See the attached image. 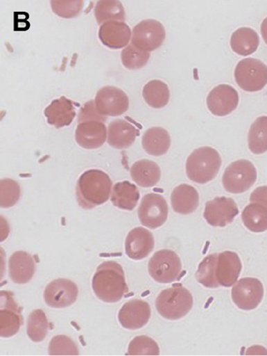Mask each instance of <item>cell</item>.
I'll return each mask as SVG.
<instances>
[{
    "instance_id": "cell-1",
    "label": "cell",
    "mask_w": 267,
    "mask_h": 356,
    "mask_svg": "<svg viewBox=\"0 0 267 356\" xmlns=\"http://www.w3.org/2000/svg\"><path fill=\"white\" fill-rule=\"evenodd\" d=\"M94 295L105 303H117L129 291L124 270L116 261H106L97 268L92 280Z\"/></svg>"
},
{
    "instance_id": "cell-16",
    "label": "cell",
    "mask_w": 267,
    "mask_h": 356,
    "mask_svg": "<svg viewBox=\"0 0 267 356\" xmlns=\"http://www.w3.org/2000/svg\"><path fill=\"white\" fill-rule=\"evenodd\" d=\"M151 316L150 306L142 300H131L122 306L118 320L123 328L139 330L148 324Z\"/></svg>"
},
{
    "instance_id": "cell-9",
    "label": "cell",
    "mask_w": 267,
    "mask_h": 356,
    "mask_svg": "<svg viewBox=\"0 0 267 356\" xmlns=\"http://www.w3.org/2000/svg\"><path fill=\"white\" fill-rule=\"evenodd\" d=\"M169 208L165 197L157 193H148L142 198L138 209L141 225L150 229H156L165 225Z\"/></svg>"
},
{
    "instance_id": "cell-30",
    "label": "cell",
    "mask_w": 267,
    "mask_h": 356,
    "mask_svg": "<svg viewBox=\"0 0 267 356\" xmlns=\"http://www.w3.org/2000/svg\"><path fill=\"white\" fill-rule=\"evenodd\" d=\"M94 16L98 24L109 22H121L126 20V11L121 2L118 0H101L94 8Z\"/></svg>"
},
{
    "instance_id": "cell-36",
    "label": "cell",
    "mask_w": 267,
    "mask_h": 356,
    "mask_svg": "<svg viewBox=\"0 0 267 356\" xmlns=\"http://www.w3.org/2000/svg\"><path fill=\"white\" fill-rule=\"evenodd\" d=\"M21 196V189L17 181L3 178L0 181V207L9 209L15 206Z\"/></svg>"
},
{
    "instance_id": "cell-29",
    "label": "cell",
    "mask_w": 267,
    "mask_h": 356,
    "mask_svg": "<svg viewBox=\"0 0 267 356\" xmlns=\"http://www.w3.org/2000/svg\"><path fill=\"white\" fill-rule=\"evenodd\" d=\"M144 100L154 109H162L170 102L171 92L166 83L153 80L147 83L143 88Z\"/></svg>"
},
{
    "instance_id": "cell-8",
    "label": "cell",
    "mask_w": 267,
    "mask_h": 356,
    "mask_svg": "<svg viewBox=\"0 0 267 356\" xmlns=\"http://www.w3.org/2000/svg\"><path fill=\"white\" fill-rule=\"evenodd\" d=\"M165 39L166 30L162 23L155 19H145L134 27L131 44L150 53L162 47Z\"/></svg>"
},
{
    "instance_id": "cell-10",
    "label": "cell",
    "mask_w": 267,
    "mask_h": 356,
    "mask_svg": "<svg viewBox=\"0 0 267 356\" xmlns=\"http://www.w3.org/2000/svg\"><path fill=\"white\" fill-rule=\"evenodd\" d=\"M94 105L102 117H119L128 111L130 101L124 90L107 86L97 92Z\"/></svg>"
},
{
    "instance_id": "cell-31",
    "label": "cell",
    "mask_w": 267,
    "mask_h": 356,
    "mask_svg": "<svg viewBox=\"0 0 267 356\" xmlns=\"http://www.w3.org/2000/svg\"><path fill=\"white\" fill-rule=\"evenodd\" d=\"M241 219L246 229L252 233L260 234L267 230V208L265 206L257 204L246 206Z\"/></svg>"
},
{
    "instance_id": "cell-4",
    "label": "cell",
    "mask_w": 267,
    "mask_h": 356,
    "mask_svg": "<svg viewBox=\"0 0 267 356\" xmlns=\"http://www.w3.org/2000/svg\"><path fill=\"white\" fill-rule=\"evenodd\" d=\"M193 307L191 293L182 284L164 289L155 301V308L163 318L178 321L187 316Z\"/></svg>"
},
{
    "instance_id": "cell-6",
    "label": "cell",
    "mask_w": 267,
    "mask_h": 356,
    "mask_svg": "<svg viewBox=\"0 0 267 356\" xmlns=\"http://www.w3.org/2000/svg\"><path fill=\"white\" fill-rule=\"evenodd\" d=\"M257 179V168L252 161L241 159L233 161L225 170L223 184L228 193L240 194L248 191Z\"/></svg>"
},
{
    "instance_id": "cell-13",
    "label": "cell",
    "mask_w": 267,
    "mask_h": 356,
    "mask_svg": "<svg viewBox=\"0 0 267 356\" xmlns=\"http://www.w3.org/2000/svg\"><path fill=\"white\" fill-rule=\"evenodd\" d=\"M78 295L79 289L76 283L67 279H58L45 288L44 299L49 307L63 309L75 304Z\"/></svg>"
},
{
    "instance_id": "cell-21",
    "label": "cell",
    "mask_w": 267,
    "mask_h": 356,
    "mask_svg": "<svg viewBox=\"0 0 267 356\" xmlns=\"http://www.w3.org/2000/svg\"><path fill=\"white\" fill-rule=\"evenodd\" d=\"M44 114L49 125L60 129L71 125L76 118V109L72 101L62 97L53 101L44 109Z\"/></svg>"
},
{
    "instance_id": "cell-11",
    "label": "cell",
    "mask_w": 267,
    "mask_h": 356,
    "mask_svg": "<svg viewBox=\"0 0 267 356\" xmlns=\"http://www.w3.org/2000/svg\"><path fill=\"white\" fill-rule=\"evenodd\" d=\"M264 297V287L260 280L255 278H244L234 285L232 298L238 308L242 310L257 309Z\"/></svg>"
},
{
    "instance_id": "cell-3",
    "label": "cell",
    "mask_w": 267,
    "mask_h": 356,
    "mask_svg": "<svg viewBox=\"0 0 267 356\" xmlns=\"http://www.w3.org/2000/svg\"><path fill=\"white\" fill-rule=\"evenodd\" d=\"M221 163L223 160L216 149L209 147L196 149L188 156L186 164L187 175L189 179L196 184H208L218 174Z\"/></svg>"
},
{
    "instance_id": "cell-14",
    "label": "cell",
    "mask_w": 267,
    "mask_h": 356,
    "mask_svg": "<svg viewBox=\"0 0 267 356\" xmlns=\"http://www.w3.org/2000/svg\"><path fill=\"white\" fill-rule=\"evenodd\" d=\"M238 214L239 209L232 198L217 197L205 204L204 218L212 227H223L232 223Z\"/></svg>"
},
{
    "instance_id": "cell-20",
    "label": "cell",
    "mask_w": 267,
    "mask_h": 356,
    "mask_svg": "<svg viewBox=\"0 0 267 356\" xmlns=\"http://www.w3.org/2000/svg\"><path fill=\"white\" fill-rule=\"evenodd\" d=\"M98 39L110 49H119L128 47L131 31L128 24L121 22L103 24L98 30Z\"/></svg>"
},
{
    "instance_id": "cell-27",
    "label": "cell",
    "mask_w": 267,
    "mask_h": 356,
    "mask_svg": "<svg viewBox=\"0 0 267 356\" xmlns=\"http://www.w3.org/2000/svg\"><path fill=\"white\" fill-rule=\"evenodd\" d=\"M230 43L232 51L237 55L248 56L257 51L260 38L253 29L241 27L233 33Z\"/></svg>"
},
{
    "instance_id": "cell-37",
    "label": "cell",
    "mask_w": 267,
    "mask_h": 356,
    "mask_svg": "<svg viewBox=\"0 0 267 356\" xmlns=\"http://www.w3.org/2000/svg\"><path fill=\"white\" fill-rule=\"evenodd\" d=\"M126 355H159L160 348L153 339L146 335H139L130 341Z\"/></svg>"
},
{
    "instance_id": "cell-38",
    "label": "cell",
    "mask_w": 267,
    "mask_h": 356,
    "mask_svg": "<svg viewBox=\"0 0 267 356\" xmlns=\"http://www.w3.org/2000/svg\"><path fill=\"white\" fill-rule=\"evenodd\" d=\"M49 355H79V349L67 335H56L49 346Z\"/></svg>"
},
{
    "instance_id": "cell-33",
    "label": "cell",
    "mask_w": 267,
    "mask_h": 356,
    "mask_svg": "<svg viewBox=\"0 0 267 356\" xmlns=\"http://www.w3.org/2000/svg\"><path fill=\"white\" fill-rule=\"evenodd\" d=\"M218 254H209L199 264L196 271V278L200 284L208 289H217L220 287L216 279V264Z\"/></svg>"
},
{
    "instance_id": "cell-22",
    "label": "cell",
    "mask_w": 267,
    "mask_h": 356,
    "mask_svg": "<svg viewBox=\"0 0 267 356\" xmlns=\"http://www.w3.org/2000/svg\"><path fill=\"white\" fill-rule=\"evenodd\" d=\"M35 273V261L27 252L17 251L9 260V274L15 284H24L30 282Z\"/></svg>"
},
{
    "instance_id": "cell-23",
    "label": "cell",
    "mask_w": 267,
    "mask_h": 356,
    "mask_svg": "<svg viewBox=\"0 0 267 356\" xmlns=\"http://www.w3.org/2000/svg\"><path fill=\"white\" fill-rule=\"evenodd\" d=\"M138 130L126 120L117 119L108 127V143L114 149H126L132 146L137 139Z\"/></svg>"
},
{
    "instance_id": "cell-18",
    "label": "cell",
    "mask_w": 267,
    "mask_h": 356,
    "mask_svg": "<svg viewBox=\"0 0 267 356\" xmlns=\"http://www.w3.org/2000/svg\"><path fill=\"white\" fill-rule=\"evenodd\" d=\"M106 139L107 129L105 122L89 120V121L78 123L76 140L81 147L100 148L104 145Z\"/></svg>"
},
{
    "instance_id": "cell-7",
    "label": "cell",
    "mask_w": 267,
    "mask_h": 356,
    "mask_svg": "<svg viewBox=\"0 0 267 356\" xmlns=\"http://www.w3.org/2000/svg\"><path fill=\"white\" fill-rule=\"evenodd\" d=\"M234 76L245 92H260L267 85V65L260 60L246 58L236 65Z\"/></svg>"
},
{
    "instance_id": "cell-12",
    "label": "cell",
    "mask_w": 267,
    "mask_h": 356,
    "mask_svg": "<svg viewBox=\"0 0 267 356\" xmlns=\"http://www.w3.org/2000/svg\"><path fill=\"white\" fill-rule=\"evenodd\" d=\"M23 324L21 308L16 303L13 293L1 291L0 295V335L2 338L14 337Z\"/></svg>"
},
{
    "instance_id": "cell-34",
    "label": "cell",
    "mask_w": 267,
    "mask_h": 356,
    "mask_svg": "<svg viewBox=\"0 0 267 356\" xmlns=\"http://www.w3.org/2000/svg\"><path fill=\"white\" fill-rule=\"evenodd\" d=\"M49 332V321L43 309L32 312L27 321V334L34 342L43 341Z\"/></svg>"
},
{
    "instance_id": "cell-24",
    "label": "cell",
    "mask_w": 267,
    "mask_h": 356,
    "mask_svg": "<svg viewBox=\"0 0 267 356\" xmlns=\"http://www.w3.org/2000/svg\"><path fill=\"white\" fill-rule=\"evenodd\" d=\"M171 202L176 213L187 215L196 212L200 204L199 193L191 185L182 184L172 191Z\"/></svg>"
},
{
    "instance_id": "cell-17",
    "label": "cell",
    "mask_w": 267,
    "mask_h": 356,
    "mask_svg": "<svg viewBox=\"0 0 267 356\" xmlns=\"http://www.w3.org/2000/svg\"><path fill=\"white\" fill-rule=\"evenodd\" d=\"M154 248V236L145 227H135L127 235L125 243L126 254L131 259L137 261L147 258Z\"/></svg>"
},
{
    "instance_id": "cell-35",
    "label": "cell",
    "mask_w": 267,
    "mask_h": 356,
    "mask_svg": "<svg viewBox=\"0 0 267 356\" xmlns=\"http://www.w3.org/2000/svg\"><path fill=\"white\" fill-rule=\"evenodd\" d=\"M150 54L141 51L134 47L132 44L126 47L121 52V61L126 69L135 70H139L147 65Z\"/></svg>"
},
{
    "instance_id": "cell-42",
    "label": "cell",
    "mask_w": 267,
    "mask_h": 356,
    "mask_svg": "<svg viewBox=\"0 0 267 356\" xmlns=\"http://www.w3.org/2000/svg\"><path fill=\"white\" fill-rule=\"evenodd\" d=\"M261 33L263 40H264L266 44H267V17L262 22L261 26Z\"/></svg>"
},
{
    "instance_id": "cell-25",
    "label": "cell",
    "mask_w": 267,
    "mask_h": 356,
    "mask_svg": "<svg viewBox=\"0 0 267 356\" xmlns=\"http://www.w3.org/2000/svg\"><path fill=\"white\" fill-rule=\"evenodd\" d=\"M171 145V138L162 127H151L142 136L144 150L150 156H160L166 154Z\"/></svg>"
},
{
    "instance_id": "cell-32",
    "label": "cell",
    "mask_w": 267,
    "mask_h": 356,
    "mask_svg": "<svg viewBox=\"0 0 267 356\" xmlns=\"http://www.w3.org/2000/svg\"><path fill=\"white\" fill-rule=\"evenodd\" d=\"M248 147L255 155L267 152V117L258 118L250 126L248 134Z\"/></svg>"
},
{
    "instance_id": "cell-5",
    "label": "cell",
    "mask_w": 267,
    "mask_h": 356,
    "mask_svg": "<svg viewBox=\"0 0 267 356\" xmlns=\"http://www.w3.org/2000/svg\"><path fill=\"white\" fill-rule=\"evenodd\" d=\"M151 278L160 284H171L182 276V264L175 252L162 250L155 252L148 264Z\"/></svg>"
},
{
    "instance_id": "cell-15",
    "label": "cell",
    "mask_w": 267,
    "mask_h": 356,
    "mask_svg": "<svg viewBox=\"0 0 267 356\" xmlns=\"http://www.w3.org/2000/svg\"><path fill=\"white\" fill-rule=\"evenodd\" d=\"M239 94L234 87L221 84L209 93L207 99V108L216 117H227L237 108Z\"/></svg>"
},
{
    "instance_id": "cell-40",
    "label": "cell",
    "mask_w": 267,
    "mask_h": 356,
    "mask_svg": "<svg viewBox=\"0 0 267 356\" xmlns=\"http://www.w3.org/2000/svg\"><path fill=\"white\" fill-rule=\"evenodd\" d=\"M89 120H98V121L105 122V118L98 114L96 105H94V101H89L82 107L79 118H78V123L89 121Z\"/></svg>"
},
{
    "instance_id": "cell-2",
    "label": "cell",
    "mask_w": 267,
    "mask_h": 356,
    "mask_svg": "<svg viewBox=\"0 0 267 356\" xmlns=\"http://www.w3.org/2000/svg\"><path fill=\"white\" fill-rule=\"evenodd\" d=\"M112 185L108 174L101 170H88L77 181L78 204L84 209H93L105 204L110 200Z\"/></svg>"
},
{
    "instance_id": "cell-19",
    "label": "cell",
    "mask_w": 267,
    "mask_h": 356,
    "mask_svg": "<svg viewBox=\"0 0 267 356\" xmlns=\"http://www.w3.org/2000/svg\"><path fill=\"white\" fill-rule=\"evenodd\" d=\"M241 270V261L236 252L225 251L218 254L216 274L220 286L232 287L239 278Z\"/></svg>"
},
{
    "instance_id": "cell-28",
    "label": "cell",
    "mask_w": 267,
    "mask_h": 356,
    "mask_svg": "<svg viewBox=\"0 0 267 356\" xmlns=\"http://www.w3.org/2000/svg\"><path fill=\"white\" fill-rule=\"evenodd\" d=\"M139 191L137 186L129 181H120L114 185L112 194V202L117 208L132 211L139 200Z\"/></svg>"
},
{
    "instance_id": "cell-41",
    "label": "cell",
    "mask_w": 267,
    "mask_h": 356,
    "mask_svg": "<svg viewBox=\"0 0 267 356\" xmlns=\"http://www.w3.org/2000/svg\"><path fill=\"white\" fill-rule=\"evenodd\" d=\"M252 204L265 206L267 208V186H262L254 190L250 197Z\"/></svg>"
},
{
    "instance_id": "cell-39",
    "label": "cell",
    "mask_w": 267,
    "mask_h": 356,
    "mask_svg": "<svg viewBox=\"0 0 267 356\" xmlns=\"http://www.w3.org/2000/svg\"><path fill=\"white\" fill-rule=\"evenodd\" d=\"M51 3L53 13L64 19L77 17L84 7V1L82 0H53Z\"/></svg>"
},
{
    "instance_id": "cell-26",
    "label": "cell",
    "mask_w": 267,
    "mask_h": 356,
    "mask_svg": "<svg viewBox=\"0 0 267 356\" xmlns=\"http://www.w3.org/2000/svg\"><path fill=\"white\" fill-rule=\"evenodd\" d=\"M130 176L135 184L142 188L155 187L162 177L159 165L153 161H137L130 168Z\"/></svg>"
}]
</instances>
